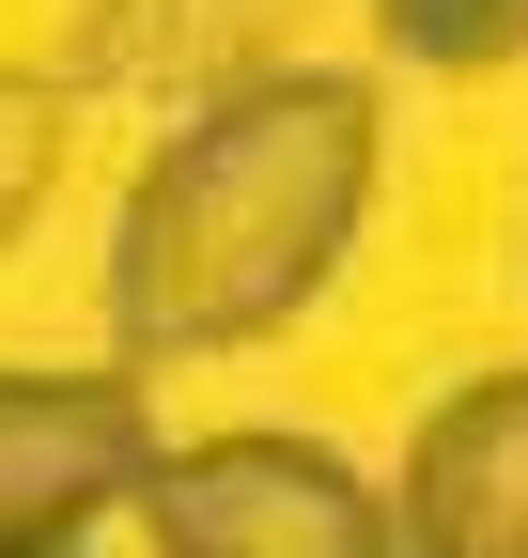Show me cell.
I'll return each instance as SVG.
<instances>
[{
	"label": "cell",
	"mask_w": 528,
	"mask_h": 558,
	"mask_svg": "<svg viewBox=\"0 0 528 558\" xmlns=\"http://www.w3.org/2000/svg\"><path fill=\"white\" fill-rule=\"evenodd\" d=\"M388 171V94L358 62H280L218 109H187L109 218V341L124 357H233L343 279Z\"/></svg>",
	"instance_id": "obj_1"
},
{
	"label": "cell",
	"mask_w": 528,
	"mask_h": 558,
	"mask_svg": "<svg viewBox=\"0 0 528 558\" xmlns=\"http://www.w3.org/2000/svg\"><path fill=\"white\" fill-rule=\"evenodd\" d=\"M141 558H405V512L311 435H187L124 497Z\"/></svg>",
	"instance_id": "obj_2"
},
{
	"label": "cell",
	"mask_w": 528,
	"mask_h": 558,
	"mask_svg": "<svg viewBox=\"0 0 528 558\" xmlns=\"http://www.w3.org/2000/svg\"><path fill=\"white\" fill-rule=\"evenodd\" d=\"M156 450L171 435L124 373H0V558H79Z\"/></svg>",
	"instance_id": "obj_3"
},
{
	"label": "cell",
	"mask_w": 528,
	"mask_h": 558,
	"mask_svg": "<svg viewBox=\"0 0 528 558\" xmlns=\"http://www.w3.org/2000/svg\"><path fill=\"white\" fill-rule=\"evenodd\" d=\"M311 0H94L79 16V62H62V94H124V109H218L249 78H280V32Z\"/></svg>",
	"instance_id": "obj_4"
},
{
	"label": "cell",
	"mask_w": 528,
	"mask_h": 558,
	"mask_svg": "<svg viewBox=\"0 0 528 558\" xmlns=\"http://www.w3.org/2000/svg\"><path fill=\"white\" fill-rule=\"evenodd\" d=\"M388 512H405V558H528V373L451 388L388 481Z\"/></svg>",
	"instance_id": "obj_5"
},
{
	"label": "cell",
	"mask_w": 528,
	"mask_h": 558,
	"mask_svg": "<svg viewBox=\"0 0 528 558\" xmlns=\"http://www.w3.org/2000/svg\"><path fill=\"white\" fill-rule=\"evenodd\" d=\"M62 140H79V94H62V78H32V62H0V248L47 218Z\"/></svg>",
	"instance_id": "obj_6"
},
{
	"label": "cell",
	"mask_w": 528,
	"mask_h": 558,
	"mask_svg": "<svg viewBox=\"0 0 528 558\" xmlns=\"http://www.w3.org/2000/svg\"><path fill=\"white\" fill-rule=\"evenodd\" d=\"M373 47L467 78V62H513V47H528V0H373Z\"/></svg>",
	"instance_id": "obj_7"
}]
</instances>
